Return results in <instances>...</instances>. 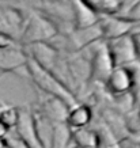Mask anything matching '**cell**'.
<instances>
[{"mask_svg": "<svg viewBox=\"0 0 140 148\" xmlns=\"http://www.w3.org/2000/svg\"><path fill=\"white\" fill-rule=\"evenodd\" d=\"M32 120L34 135L40 148H52L53 141V122L49 118L38 110H32Z\"/></svg>", "mask_w": 140, "mask_h": 148, "instance_id": "30bf717a", "label": "cell"}, {"mask_svg": "<svg viewBox=\"0 0 140 148\" xmlns=\"http://www.w3.org/2000/svg\"><path fill=\"white\" fill-rule=\"evenodd\" d=\"M132 38H133V46H135L136 61L140 64V33H132Z\"/></svg>", "mask_w": 140, "mask_h": 148, "instance_id": "2e32d148", "label": "cell"}, {"mask_svg": "<svg viewBox=\"0 0 140 148\" xmlns=\"http://www.w3.org/2000/svg\"><path fill=\"white\" fill-rule=\"evenodd\" d=\"M106 42L109 45L114 67H131V64L136 61L132 34L118 37V38L106 41Z\"/></svg>", "mask_w": 140, "mask_h": 148, "instance_id": "52a82bcc", "label": "cell"}, {"mask_svg": "<svg viewBox=\"0 0 140 148\" xmlns=\"http://www.w3.org/2000/svg\"><path fill=\"white\" fill-rule=\"evenodd\" d=\"M19 117H21V109L16 106H3L0 108V122H3L8 129H15L18 125Z\"/></svg>", "mask_w": 140, "mask_h": 148, "instance_id": "4fadbf2b", "label": "cell"}, {"mask_svg": "<svg viewBox=\"0 0 140 148\" xmlns=\"http://www.w3.org/2000/svg\"><path fill=\"white\" fill-rule=\"evenodd\" d=\"M26 15L15 5L0 3V32L19 40ZM19 42V41H18Z\"/></svg>", "mask_w": 140, "mask_h": 148, "instance_id": "ba28073f", "label": "cell"}, {"mask_svg": "<svg viewBox=\"0 0 140 148\" xmlns=\"http://www.w3.org/2000/svg\"><path fill=\"white\" fill-rule=\"evenodd\" d=\"M93 108L87 103H79L69 108L65 118V125L69 129H80L87 128L93 121Z\"/></svg>", "mask_w": 140, "mask_h": 148, "instance_id": "8fae6325", "label": "cell"}, {"mask_svg": "<svg viewBox=\"0 0 140 148\" xmlns=\"http://www.w3.org/2000/svg\"><path fill=\"white\" fill-rule=\"evenodd\" d=\"M0 148H7V141H5V139H0Z\"/></svg>", "mask_w": 140, "mask_h": 148, "instance_id": "ac0fdd59", "label": "cell"}, {"mask_svg": "<svg viewBox=\"0 0 140 148\" xmlns=\"http://www.w3.org/2000/svg\"><path fill=\"white\" fill-rule=\"evenodd\" d=\"M40 1H42V3H46V1H48V0H40Z\"/></svg>", "mask_w": 140, "mask_h": 148, "instance_id": "44dd1931", "label": "cell"}, {"mask_svg": "<svg viewBox=\"0 0 140 148\" xmlns=\"http://www.w3.org/2000/svg\"><path fill=\"white\" fill-rule=\"evenodd\" d=\"M137 22L139 21H135L133 18L121 15H101L97 26L100 30L101 40L110 41L127 34H132Z\"/></svg>", "mask_w": 140, "mask_h": 148, "instance_id": "277c9868", "label": "cell"}, {"mask_svg": "<svg viewBox=\"0 0 140 148\" xmlns=\"http://www.w3.org/2000/svg\"><path fill=\"white\" fill-rule=\"evenodd\" d=\"M132 33H140V21L137 22V25H136V27L133 29V32Z\"/></svg>", "mask_w": 140, "mask_h": 148, "instance_id": "d6986e66", "label": "cell"}, {"mask_svg": "<svg viewBox=\"0 0 140 148\" xmlns=\"http://www.w3.org/2000/svg\"><path fill=\"white\" fill-rule=\"evenodd\" d=\"M136 84L135 72L131 67H114L105 82L106 90L113 97L131 94Z\"/></svg>", "mask_w": 140, "mask_h": 148, "instance_id": "8992f818", "label": "cell"}, {"mask_svg": "<svg viewBox=\"0 0 140 148\" xmlns=\"http://www.w3.org/2000/svg\"><path fill=\"white\" fill-rule=\"evenodd\" d=\"M71 14L73 16L75 30L82 32L97 26L100 22L101 14L97 10V5L90 0H69Z\"/></svg>", "mask_w": 140, "mask_h": 148, "instance_id": "5b68a950", "label": "cell"}, {"mask_svg": "<svg viewBox=\"0 0 140 148\" xmlns=\"http://www.w3.org/2000/svg\"><path fill=\"white\" fill-rule=\"evenodd\" d=\"M5 141H7V148H30L15 132L14 133L10 132V135L5 137Z\"/></svg>", "mask_w": 140, "mask_h": 148, "instance_id": "5bb4252c", "label": "cell"}, {"mask_svg": "<svg viewBox=\"0 0 140 148\" xmlns=\"http://www.w3.org/2000/svg\"><path fill=\"white\" fill-rule=\"evenodd\" d=\"M25 69L29 73L33 84L36 86L38 90L45 92L48 97L60 99L61 102L67 105L68 108H72L73 105L78 103L76 94L72 91V88L64 80H61L57 75H54L53 72L41 67L40 64L36 63L30 56L27 58Z\"/></svg>", "mask_w": 140, "mask_h": 148, "instance_id": "6da1fadb", "label": "cell"}, {"mask_svg": "<svg viewBox=\"0 0 140 148\" xmlns=\"http://www.w3.org/2000/svg\"><path fill=\"white\" fill-rule=\"evenodd\" d=\"M1 1H5V0H0V3H1ZM14 1H23V0H14Z\"/></svg>", "mask_w": 140, "mask_h": 148, "instance_id": "ffe728a7", "label": "cell"}, {"mask_svg": "<svg viewBox=\"0 0 140 148\" xmlns=\"http://www.w3.org/2000/svg\"><path fill=\"white\" fill-rule=\"evenodd\" d=\"M19 45L18 40H15L14 37L5 34V33L0 32V49H4V48H11V46H16Z\"/></svg>", "mask_w": 140, "mask_h": 148, "instance_id": "9a60e30c", "label": "cell"}, {"mask_svg": "<svg viewBox=\"0 0 140 148\" xmlns=\"http://www.w3.org/2000/svg\"><path fill=\"white\" fill-rule=\"evenodd\" d=\"M90 77L95 82L104 83L109 77L110 72L113 71L114 63L108 42L104 40H98L93 42V53H91L90 63Z\"/></svg>", "mask_w": 140, "mask_h": 148, "instance_id": "3957f363", "label": "cell"}, {"mask_svg": "<svg viewBox=\"0 0 140 148\" xmlns=\"http://www.w3.org/2000/svg\"><path fill=\"white\" fill-rule=\"evenodd\" d=\"M69 137H71V143L75 144V148H98L100 145L98 132L89 128L71 129Z\"/></svg>", "mask_w": 140, "mask_h": 148, "instance_id": "7c38bea8", "label": "cell"}, {"mask_svg": "<svg viewBox=\"0 0 140 148\" xmlns=\"http://www.w3.org/2000/svg\"><path fill=\"white\" fill-rule=\"evenodd\" d=\"M59 27L46 14L38 10H30L26 15L25 25L19 37V45H34V44H49L59 36Z\"/></svg>", "mask_w": 140, "mask_h": 148, "instance_id": "7a4b0ae2", "label": "cell"}, {"mask_svg": "<svg viewBox=\"0 0 140 148\" xmlns=\"http://www.w3.org/2000/svg\"><path fill=\"white\" fill-rule=\"evenodd\" d=\"M29 54L22 45L0 49V75L4 72H14L25 68Z\"/></svg>", "mask_w": 140, "mask_h": 148, "instance_id": "9c48e42d", "label": "cell"}, {"mask_svg": "<svg viewBox=\"0 0 140 148\" xmlns=\"http://www.w3.org/2000/svg\"><path fill=\"white\" fill-rule=\"evenodd\" d=\"M10 132H11V129H8L3 122H0V139H5L10 135Z\"/></svg>", "mask_w": 140, "mask_h": 148, "instance_id": "e0dca14e", "label": "cell"}]
</instances>
